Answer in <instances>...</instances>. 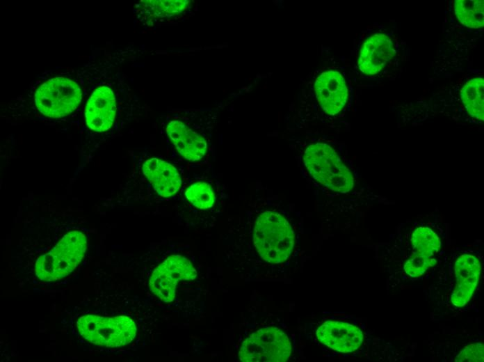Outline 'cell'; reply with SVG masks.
Here are the masks:
<instances>
[{"label":"cell","instance_id":"6da1fadb","mask_svg":"<svg viewBox=\"0 0 484 362\" xmlns=\"http://www.w3.org/2000/svg\"><path fill=\"white\" fill-rule=\"evenodd\" d=\"M303 161L312 176L332 191L346 194L353 189L351 171L330 145L310 144L304 152Z\"/></svg>","mask_w":484,"mask_h":362},{"label":"cell","instance_id":"7a4b0ae2","mask_svg":"<svg viewBox=\"0 0 484 362\" xmlns=\"http://www.w3.org/2000/svg\"><path fill=\"white\" fill-rule=\"evenodd\" d=\"M87 245V237L81 231L74 230L66 233L52 249L38 258L35 276L47 282L67 276L82 260Z\"/></svg>","mask_w":484,"mask_h":362},{"label":"cell","instance_id":"3957f363","mask_svg":"<svg viewBox=\"0 0 484 362\" xmlns=\"http://www.w3.org/2000/svg\"><path fill=\"white\" fill-rule=\"evenodd\" d=\"M253 241L257 252L264 260L280 263L291 253L294 235L283 216L275 212L266 211L257 219Z\"/></svg>","mask_w":484,"mask_h":362},{"label":"cell","instance_id":"277c9868","mask_svg":"<svg viewBox=\"0 0 484 362\" xmlns=\"http://www.w3.org/2000/svg\"><path fill=\"white\" fill-rule=\"evenodd\" d=\"M79 334L90 343L108 347L129 344L136 334L135 322L127 316L84 315L76 321Z\"/></svg>","mask_w":484,"mask_h":362},{"label":"cell","instance_id":"5b68a950","mask_svg":"<svg viewBox=\"0 0 484 362\" xmlns=\"http://www.w3.org/2000/svg\"><path fill=\"white\" fill-rule=\"evenodd\" d=\"M81 98V90L76 82L67 78L55 77L36 90L34 102L42 115L57 118L72 113Z\"/></svg>","mask_w":484,"mask_h":362},{"label":"cell","instance_id":"8992f818","mask_svg":"<svg viewBox=\"0 0 484 362\" xmlns=\"http://www.w3.org/2000/svg\"><path fill=\"white\" fill-rule=\"evenodd\" d=\"M291 353L288 336L278 328L266 327L243 342L239 358L244 362H282L287 361Z\"/></svg>","mask_w":484,"mask_h":362},{"label":"cell","instance_id":"52a82bcc","mask_svg":"<svg viewBox=\"0 0 484 362\" xmlns=\"http://www.w3.org/2000/svg\"><path fill=\"white\" fill-rule=\"evenodd\" d=\"M196 276L195 269L186 258L172 255L153 271L149 286L153 294L168 303L175 299L178 281H192Z\"/></svg>","mask_w":484,"mask_h":362},{"label":"cell","instance_id":"ba28073f","mask_svg":"<svg viewBox=\"0 0 484 362\" xmlns=\"http://www.w3.org/2000/svg\"><path fill=\"white\" fill-rule=\"evenodd\" d=\"M314 91L321 109L332 116L344 109L348 97L346 81L336 70L322 72L314 82Z\"/></svg>","mask_w":484,"mask_h":362},{"label":"cell","instance_id":"9c48e42d","mask_svg":"<svg viewBox=\"0 0 484 362\" xmlns=\"http://www.w3.org/2000/svg\"><path fill=\"white\" fill-rule=\"evenodd\" d=\"M115 113L113 91L106 86H102L95 89L88 100L85 109L86 125L97 132L107 131L114 123Z\"/></svg>","mask_w":484,"mask_h":362},{"label":"cell","instance_id":"30bf717a","mask_svg":"<svg viewBox=\"0 0 484 362\" xmlns=\"http://www.w3.org/2000/svg\"><path fill=\"white\" fill-rule=\"evenodd\" d=\"M456 283L451 296V303L456 307L465 306L472 297L481 274L479 259L472 253L459 255L454 265Z\"/></svg>","mask_w":484,"mask_h":362},{"label":"cell","instance_id":"8fae6325","mask_svg":"<svg viewBox=\"0 0 484 362\" xmlns=\"http://www.w3.org/2000/svg\"><path fill=\"white\" fill-rule=\"evenodd\" d=\"M320 342L342 353L356 350L362 345L363 334L357 326L344 322L327 321L316 331Z\"/></svg>","mask_w":484,"mask_h":362},{"label":"cell","instance_id":"7c38bea8","mask_svg":"<svg viewBox=\"0 0 484 362\" xmlns=\"http://www.w3.org/2000/svg\"><path fill=\"white\" fill-rule=\"evenodd\" d=\"M395 52L394 45L389 37L385 34H374L362 46L358 68L364 74H376L393 58Z\"/></svg>","mask_w":484,"mask_h":362},{"label":"cell","instance_id":"4fadbf2b","mask_svg":"<svg viewBox=\"0 0 484 362\" xmlns=\"http://www.w3.org/2000/svg\"><path fill=\"white\" fill-rule=\"evenodd\" d=\"M166 133L180 155L191 162L202 159L207 151L204 138L180 120H171Z\"/></svg>","mask_w":484,"mask_h":362},{"label":"cell","instance_id":"5bb4252c","mask_svg":"<svg viewBox=\"0 0 484 362\" xmlns=\"http://www.w3.org/2000/svg\"><path fill=\"white\" fill-rule=\"evenodd\" d=\"M142 171L154 191L162 197L173 196L181 187L182 179L177 169L162 159L146 160L142 166Z\"/></svg>","mask_w":484,"mask_h":362},{"label":"cell","instance_id":"9a60e30c","mask_svg":"<svg viewBox=\"0 0 484 362\" xmlns=\"http://www.w3.org/2000/svg\"><path fill=\"white\" fill-rule=\"evenodd\" d=\"M410 251L408 258L427 260L435 257L442 246L439 235L427 226L414 228L410 239Z\"/></svg>","mask_w":484,"mask_h":362},{"label":"cell","instance_id":"2e32d148","mask_svg":"<svg viewBox=\"0 0 484 362\" xmlns=\"http://www.w3.org/2000/svg\"><path fill=\"white\" fill-rule=\"evenodd\" d=\"M483 77L474 78L462 87L460 96L467 113L474 120L483 121Z\"/></svg>","mask_w":484,"mask_h":362},{"label":"cell","instance_id":"e0dca14e","mask_svg":"<svg viewBox=\"0 0 484 362\" xmlns=\"http://www.w3.org/2000/svg\"><path fill=\"white\" fill-rule=\"evenodd\" d=\"M455 13L459 22L465 26L477 29L483 26V0H457Z\"/></svg>","mask_w":484,"mask_h":362},{"label":"cell","instance_id":"ac0fdd59","mask_svg":"<svg viewBox=\"0 0 484 362\" xmlns=\"http://www.w3.org/2000/svg\"><path fill=\"white\" fill-rule=\"evenodd\" d=\"M143 8L152 16L168 17L183 13L191 3L187 0L143 1Z\"/></svg>","mask_w":484,"mask_h":362},{"label":"cell","instance_id":"d6986e66","mask_svg":"<svg viewBox=\"0 0 484 362\" xmlns=\"http://www.w3.org/2000/svg\"><path fill=\"white\" fill-rule=\"evenodd\" d=\"M185 196L191 204L200 209L210 208L215 200L212 188L204 182H197L190 185L185 191Z\"/></svg>","mask_w":484,"mask_h":362},{"label":"cell","instance_id":"ffe728a7","mask_svg":"<svg viewBox=\"0 0 484 362\" xmlns=\"http://www.w3.org/2000/svg\"><path fill=\"white\" fill-rule=\"evenodd\" d=\"M436 263L437 258L435 257L428 260L407 258L403 265V269L407 275L411 277H417L435 266Z\"/></svg>","mask_w":484,"mask_h":362},{"label":"cell","instance_id":"44dd1931","mask_svg":"<svg viewBox=\"0 0 484 362\" xmlns=\"http://www.w3.org/2000/svg\"><path fill=\"white\" fill-rule=\"evenodd\" d=\"M483 344L472 343L463 349L455 358V361H483Z\"/></svg>","mask_w":484,"mask_h":362}]
</instances>
